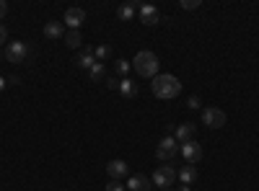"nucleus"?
<instances>
[{
    "label": "nucleus",
    "instance_id": "9d476101",
    "mask_svg": "<svg viewBox=\"0 0 259 191\" xmlns=\"http://www.w3.org/2000/svg\"><path fill=\"white\" fill-rule=\"evenodd\" d=\"M140 21H143V24L145 26H156L158 24V21H161V11L156 8V6H140Z\"/></svg>",
    "mask_w": 259,
    "mask_h": 191
},
{
    "label": "nucleus",
    "instance_id": "9b49d317",
    "mask_svg": "<svg viewBox=\"0 0 259 191\" xmlns=\"http://www.w3.org/2000/svg\"><path fill=\"white\" fill-rule=\"evenodd\" d=\"M150 183H153V181H150L148 176H130V181L124 186H127V191H150V188H153Z\"/></svg>",
    "mask_w": 259,
    "mask_h": 191
},
{
    "label": "nucleus",
    "instance_id": "f8f14e48",
    "mask_svg": "<svg viewBox=\"0 0 259 191\" xmlns=\"http://www.w3.org/2000/svg\"><path fill=\"white\" fill-rule=\"evenodd\" d=\"M45 36L47 39H65V26L60 21H47L45 24Z\"/></svg>",
    "mask_w": 259,
    "mask_h": 191
},
{
    "label": "nucleus",
    "instance_id": "bb28decb",
    "mask_svg": "<svg viewBox=\"0 0 259 191\" xmlns=\"http://www.w3.org/2000/svg\"><path fill=\"white\" fill-rule=\"evenodd\" d=\"M6 13H8V6H6V0H0V21L6 18Z\"/></svg>",
    "mask_w": 259,
    "mask_h": 191
},
{
    "label": "nucleus",
    "instance_id": "7ed1b4c3",
    "mask_svg": "<svg viewBox=\"0 0 259 191\" xmlns=\"http://www.w3.org/2000/svg\"><path fill=\"white\" fill-rule=\"evenodd\" d=\"M179 150H182V145L177 142V137H174V135H168V137H163V140L158 142V147H156V158H158L161 163H168V160H174V158L179 155Z\"/></svg>",
    "mask_w": 259,
    "mask_h": 191
},
{
    "label": "nucleus",
    "instance_id": "c756f323",
    "mask_svg": "<svg viewBox=\"0 0 259 191\" xmlns=\"http://www.w3.org/2000/svg\"><path fill=\"white\" fill-rule=\"evenodd\" d=\"M166 191H171V188H166Z\"/></svg>",
    "mask_w": 259,
    "mask_h": 191
},
{
    "label": "nucleus",
    "instance_id": "b1692460",
    "mask_svg": "<svg viewBox=\"0 0 259 191\" xmlns=\"http://www.w3.org/2000/svg\"><path fill=\"white\" fill-rule=\"evenodd\" d=\"M104 83H106L109 88H114V91L119 88V78H114V75H106V80H104Z\"/></svg>",
    "mask_w": 259,
    "mask_h": 191
},
{
    "label": "nucleus",
    "instance_id": "aec40b11",
    "mask_svg": "<svg viewBox=\"0 0 259 191\" xmlns=\"http://www.w3.org/2000/svg\"><path fill=\"white\" fill-rule=\"evenodd\" d=\"M109 54H112V47H109V44H99V47H94V57H96V62L109 59Z\"/></svg>",
    "mask_w": 259,
    "mask_h": 191
},
{
    "label": "nucleus",
    "instance_id": "a211bd4d",
    "mask_svg": "<svg viewBox=\"0 0 259 191\" xmlns=\"http://www.w3.org/2000/svg\"><path fill=\"white\" fill-rule=\"evenodd\" d=\"M65 44H68L70 49H78V47L83 44V36H80V31H68V34H65Z\"/></svg>",
    "mask_w": 259,
    "mask_h": 191
},
{
    "label": "nucleus",
    "instance_id": "39448f33",
    "mask_svg": "<svg viewBox=\"0 0 259 191\" xmlns=\"http://www.w3.org/2000/svg\"><path fill=\"white\" fill-rule=\"evenodd\" d=\"M26 54H29V47L24 41H11L6 47V59L13 62V65H21V62H26Z\"/></svg>",
    "mask_w": 259,
    "mask_h": 191
},
{
    "label": "nucleus",
    "instance_id": "6ab92c4d",
    "mask_svg": "<svg viewBox=\"0 0 259 191\" xmlns=\"http://www.w3.org/2000/svg\"><path fill=\"white\" fill-rule=\"evenodd\" d=\"M117 16H119L122 21H133V16H135V6H133V3H122V6L117 8Z\"/></svg>",
    "mask_w": 259,
    "mask_h": 191
},
{
    "label": "nucleus",
    "instance_id": "20e7f679",
    "mask_svg": "<svg viewBox=\"0 0 259 191\" xmlns=\"http://www.w3.org/2000/svg\"><path fill=\"white\" fill-rule=\"evenodd\" d=\"M153 186H158L161 191H166V188H171L174 186V181H177V171L171 165H158L156 171H153Z\"/></svg>",
    "mask_w": 259,
    "mask_h": 191
},
{
    "label": "nucleus",
    "instance_id": "0eeeda50",
    "mask_svg": "<svg viewBox=\"0 0 259 191\" xmlns=\"http://www.w3.org/2000/svg\"><path fill=\"white\" fill-rule=\"evenodd\" d=\"M182 155H184V160L187 163H200L202 160V147L197 145V142H194V140H189V142H182V150H179Z\"/></svg>",
    "mask_w": 259,
    "mask_h": 191
},
{
    "label": "nucleus",
    "instance_id": "4be33fe9",
    "mask_svg": "<svg viewBox=\"0 0 259 191\" xmlns=\"http://www.w3.org/2000/svg\"><path fill=\"white\" fill-rule=\"evenodd\" d=\"M106 191H127V186L122 181H109L106 183Z\"/></svg>",
    "mask_w": 259,
    "mask_h": 191
},
{
    "label": "nucleus",
    "instance_id": "423d86ee",
    "mask_svg": "<svg viewBox=\"0 0 259 191\" xmlns=\"http://www.w3.org/2000/svg\"><path fill=\"white\" fill-rule=\"evenodd\" d=\"M226 111L223 109H215V106H207V109L202 111V121L210 126V130H221V126L226 124Z\"/></svg>",
    "mask_w": 259,
    "mask_h": 191
},
{
    "label": "nucleus",
    "instance_id": "a878e982",
    "mask_svg": "<svg viewBox=\"0 0 259 191\" xmlns=\"http://www.w3.org/2000/svg\"><path fill=\"white\" fill-rule=\"evenodd\" d=\"M6 39H8V29L0 24V44H6Z\"/></svg>",
    "mask_w": 259,
    "mask_h": 191
},
{
    "label": "nucleus",
    "instance_id": "4468645a",
    "mask_svg": "<svg viewBox=\"0 0 259 191\" xmlns=\"http://www.w3.org/2000/svg\"><path fill=\"white\" fill-rule=\"evenodd\" d=\"M177 176L182 178V183H184V186H192L194 181H197V168H194L192 163H187V165H182V171H179Z\"/></svg>",
    "mask_w": 259,
    "mask_h": 191
},
{
    "label": "nucleus",
    "instance_id": "2eb2a0df",
    "mask_svg": "<svg viewBox=\"0 0 259 191\" xmlns=\"http://www.w3.org/2000/svg\"><path fill=\"white\" fill-rule=\"evenodd\" d=\"M122 96H127V98H133V96H138V86H135V80H130V78H122L119 80V88H117Z\"/></svg>",
    "mask_w": 259,
    "mask_h": 191
},
{
    "label": "nucleus",
    "instance_id": "ddd939ff",
    "mask_svg": "<svg viewBox=\"0 0 259 191\" xmlns=\"http://www.w3.org/2000/svg\"><path fill=\"white\" fill-rule=\"evenodd\" d=\"M194 130H197L194 124H179V126H177V132H174L177 142L182 145V142H189V140H194Z\"/></svg>",
    "mask_w": 259,
    "mask_h": 191
},
{
    "label": "nucleus",
    "instance_id": "1a4fd4ad",
    "mask_svg": "<svg viewBox=\"0 0 259 191\" xmlns=\"http://www.w3.org/2000/svg\"><path fill=\"white\" fill-rule=\"evenodd\" d=\"M106 173H109L112 181H119L124 176H130V165L124 160H109V165H106Z\"/></svg>",
    "mask_w": 259,
    "mask_h": 191
},
{
    "label": "nucleus",
    "instance_id": "cd10ccee",
    "mask_svg": "<svg viewBox=\"0 0 259 191\" xmlns=\"http://www.w3.org/2000/svg\"><path fill=\"white\" fill-rule=\"evenodd\" d=\"M6 86H8V80H6V78H0V91H6Z\"/></svg>",
    "mask_w": 259,
    "mask_h": 191
},
{
    "label": "nucleus",
    "instance_id": "f03ea898",
    "mask_svg": "<svg viewBox=\"0 0 259 191\" xmlns=\"http://www.w3.org/2000/svg\"><path fill=\"white\" fill-rule=\"evenodd\" d=\"M133 68H135V73L140 78H150V80H153L158 75V57L153 52H148V49L145 52H138L135 59H133Z\"/></svg>",
    "mask_w": 259,
    "mask_h": 191
},
{
    "label": "nucleus",
    "instance_id": "412c9836",
    "mask_svg": "<svg viewBox=\"0 0 259 191\" xmlns=\"http://www.w3.org/2000/svg\"><path fill=\"white\" fill-rule=\"evenodd\" d=\"M130 65H133V62H127V59H117V73H119V75H127V73H130Z\"/></svg>",
    "mask_w": 259,
    "mask_h": 191
},
{
    "label": "nucleus",
    "instance_id": "dca6fc26",
    "mask_svg": "<svg viewBox=\"0 0 259 191\" xmlns=\"http://www.w3.org/2000/svg\"><path fill=\"white\" fill-rule=\"evenodd\" d=\"M89 78L91 80H106V68H104V62H94L91 65V70H89Z\"/></svg>",
    "mask_w": 259,
    "mask_h": 191
},
{
    "label": "nucleus",
    "instance_id": "6e6552de",
    "mask_svg": "<svg viewBox=\"0 0 259 191\" xmlns=\"http://www.w3.org/2000/svg\"><path fill=\"white\" fill-rule=\"evenodd\" d=\"M85 21V11L83 8H68L65 11V24L70 26V31H78Z\"/></svg>",
    "mask_w": 259,
    "mask_h": 191
},
{
    "label": "nucleus",
    "instance_id": "f257e3e1",
    "mask_svg": "<svg viewBox=\"0 0 259 191\" xmlns=\"http://www.w3.org/2000/svg\"><path fill=\"white\" fill-rule=\"evenodd\" d=\"M150 91L156 98H177L182 93V83L174 75H156L150 80Z\"/></svg>",
    "mask_w": 259,
    "mask_h": 191
},
{
    "label": "nucleus",
    "instance_id": "5701e85b",
    "mask_svg": "<svg viewBox=\"0 0 259 191\" xmlns=\"http://www.w3.org/2000/svg\"><path fill=\"white\" fill-rule=\"evenodd\" d=\"M182 8L184 11H194V8H200V0H182Z\"/></svg>",
    "mask_w": 259,
    "mask_h": 191
},
{
    "label": "nucleus",
    "instance_id": "f3484780",
    "mask_svg": "<svg viewBox=\"0 0 259 191\" xmlns=\"http://www.w3.org/2000/svg\"><path fill=\"white\" fill-rule=\"evenodd\" d=\"M75 62H78V68H80V70H91V65L96 62V57H94V49L83 52V54H80V57H78Z\"/></svg>",
    "mask_w": 259,
    "mask_h": 191
},
{
    "label": "nucleus",
    "instance_id": "393cba45",
    "mask_svg": "<svg viewBox=\"0 0 259 191\" xmlns=\"http://www.w3.org/2000/svg\"><path fill=\"white\" fill-rule=\"evenodd\" d=\"M187 106H189V109H200V98L197 96H189L187 98Z\"/></svg>",
    "mask_w": 259,
    "mask_h": 191
},
{
    "label": "nucleus",
    "instance_id": "c85d7f7f",
    "mask_svg": "<svg viewBox=\"0 0 259 191\" xmlns=\"http://www.w3.org/2000/svg\"><path fill=\"white\" fill-rule=\"evenodd\" d=\"M177 191H192V188H189V186H184V183H182V186H179V188H177Z\"/></svg>",
    "mask_w": 259,
    "mask_h": 191
}]
</instances>
